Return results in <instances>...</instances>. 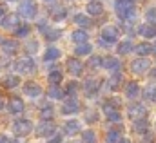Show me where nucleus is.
<instances>
[{
    "label": "nucleus",
    "instance_id": "1",
    "mask_svg": "<svg viewBox=\"0 0 156 143\" xmlns=\"http://www.w3.org/2000/svg\"><path fill=\"white\" fill-rule=\"evenodd\" d=\"M115 9H116L120 18H127V15L134 9V0H116L115 2Z\"/></svg>",
    "mask_w": 156,
    "mask_h": 143
},
{
    "label": "nucleus",
    "instance_id": "2",
    "mask_svg": "<svg viewBox=\"0 0 156 143\" xmlns=\"http://www.w3.org/2000/svg\"><path fill=\"white\" fill-rule=\"evenodd\" d=\"M31 131H33V123L29 120H16L13 125V132L16 136H27L31 134Z\"/></svg>",
    "mask_w": 156,
    "mask_h": 143
},
{
    "label": "nucleus",
    "instance_id": "3",
    "mask_svg": "<svg viewBox=\"0 0 156 143\" xmlns=\"http://www.w3.org/2000/svg\"><path fill=\"white\" fill-rule=\"evenodd\" d=\"M20 15L26 16V18H35V15H37L35 0H22L20 2Z\"/></svg>",
    "mask_w": 156,
    "mask_h": 143
},
{
    "label": "nucleus",
    "instance_id": "4",
    "mask_svg": "<svg viewBox=\"0 0 156 143\" xmlns=\"http://www.w3.org/2000/svg\"><path fill=\"white\" fill-rule=\"evenodd\" d=\"M15 69L18 72H22V74H31L35 71V62L31 58H20V60L15 62Z\"/></svg>",
    "mask_w": 156,
    "mask_h": 143
},
{
    "label": "nucleus",
    "instance_id": "5",
    "mask_svg": "<svg viewBox=\"0 0 156 143\" xmlns=\"http://www.w3.org/2000/svg\"><path fill=\"white\" fill-rule=\"evenodd\" d=\"M127 114H129V118L131 120H144L145 116H147V109L144 107V105H129L127 109Z\"/></svg>",
    "mask_w": 156,
    "mask_h": 143
},
{
    "label": "nucleus",
    "instance_id": "6",
    "mask_svg": "<svg viewBox=\"0 0 156 143\" xmlns=\"http://www.w3.org/2000/svg\"><path fill=\"white\" fill-rule=\"evenodd\" d=\"M118 40V29L115 26H105L102 29V42H107V44H113Z\"/></svg>",
    "mask_w": 156,
    "mask_h": 143
},
{
    "label": "nucleus",
    "instance_id": "7",
    "mask_svg": "<svg viewBox=\"0 0 156 143\" xmlns=\"http://www.w3.org/2000/svg\"><path fill=\"white\" fill-rule=\"evenodd\" d=\"M55 131H56V125L53 121H42L37 127V136H51L55 134Z\"/></svg>",
    "mask_w": 156,
    "mask_h": 143
},
{
    "label": "nucleus",
    "instance_id": "8",
    "mask_svg": "<svg viewBox=\"0 0 156 143\" xmlns=\"http://www.w3.org/2000/svg\"><path fill=\"white\" fill-rule=\"evenodd\" d=\"M78 109H80V103H78V100L75 98V96H69V98L64 102L62 112H64V114H73V112H76Z\"/></svg>",
    "mask_w": 156,
    "mask_h": 143
},
{
    "label": "nucleus",
    "instance_id": "9",
    "mask_svg": "<svg viewBox=\"0 0 156 143\" xmlns=\"http://www.w3.org/2000/svg\"><path fill=\"white\" fill-rule=\"evenodd\" d=\"M24 92L27 96H31V98H38L40 94H42V87H40L38 83H35V82H29V83L24 85Z\"/></svg>",
    "mask_w": 156,
    "mask_h": 143
},
{
    "label": "nucleus",
    "instance_id": "10",
    "mask_svg": "<svg viewBox=\"0 0 156 143\" xmlns=\"http://www.w3.org/2000/svg\"><path fill=\"white\" fill-rule=\"evenodd\" d=\"M149 60H145V58H142V60H134L133 64H131V71L136 72V74H142V72H145L149 69Z\"/></svg>",
    "mask_w": 156,
    "mask_h": 143
},
{
    "label": "nucleus",
    "instance_id": "11",
    "mask_svg": "<svg viewBox=\"0 0 156 143\" xmlns=\"http://www.w3.org/2000/svg\"><path fill=\"white\" fill-rule=\"evenodd\" d=\"M82 69H83V65H82L80 60H76V58H69V60H67V71L71 72L73 76L82 74Z\"/></svg>",
    "mask_w": 156,
    "mask_h": 143
},
{
    "label": "nucleus",
    "instance_id": "12",
    "mask_svg": "<svg viewBox=\"0 0 156 143\" xmlns=\"http://www.w3.org/2000/svg\"><path fill=\"white\" fill-rule=\"evenodd\" d=\"M87 13L89 15H93V16H100L102 13H104V5L100 4V2H89L87 4Z\"/></svg>",
    "mask_w": 156,
    "mask_h": 143
},
{
    "label": "nucleus",
    "instance_id": "13",
    "mask_svg": "<svg viewBox=\"0 0 156 143\" xmlns=\"http://www.w3.org/2000/svg\"><path fill=\"white\" fill-rule=\"evenodd\" d=\"M98 87H100V80H87V82H85V85H83V89H85V94H87V96L96 94Z\"/></svg>",
    "mask_w": 156,
    "mask_h": 143
},
{
    "label": "nucleus",
    "instance_id": "14",
    "mask_svg": "<svg viewBox=\"0 0 156 143\" xmlns=\"http://www.w3.org/2000/svg\"><path fill=\"white\" fill-rule=\"evenodd\" d=\"M9 110H11L13 114H18V112H22V110H24V102H22L20 98L13 96V98L9 100Z\"/></svg>",
    "mask_w": 156,
    "mask_h": 143
},
{
    "label": "nucleus",
    "instance_id": "15",
    "mask_svg": "<svg viewBox=\"0 0 156 143\" xmlns=\"http://www.w3.org/2000/svg\"><path fill=\"white\" fill-rule=\"evenodd\" d=\"M134 51H136V54H140V56H147V54H151V53H154V47L151 45V44H138L136 47H134Z\"/></svg>",
    "mask_w": 156,
    "mask_h": 143
},
{
    "label": "nucleus",
    "instance_id": "16",
    "mask_svg": "<svg viewBox=\"0 0 156 143\" xmlns=\"http://www.w3.org/2000/svg\"><path fill=\"white\" fill-rule=\"evenodd\" d=\"M105 69H109V71H118L120 69V62H118V58L115 56H107V58H104V64H102Z\"/></svg>",
    "mask_w": 156,
    "mask_h": 143
},
{
    "label": "nucleus",
    "instance_id": "17",
    "mask_svg": "<svg viewBox=\"0 0 156 143\" xmlns=\"http://www.w3.org/2000/svg\"><path fill=\"white\" fill-rule=\"evenodd\" d=\"M64 131H66L67 134H76L78 131H80V123H78V120H67V121L64 123Z\"/></svg>",
    "mask_w": 156,
    "mask_h": 143
},
{
    "label": "nucleus",
    "instance_id": "18",
    "mask_svg": "<svg viewBox=\"0 0 156 143\" xmlns=\"http://www.w3.org/2000/svg\"><path fill=\"white\" fill-rule=\"evenodd\" d=\"M140 35L145 36V38H154L156 36V26L154 24H145L140 27Z\"/></svg>",
    "mask_w": 156,
    "mask_h": 143
},
{
    "label": "nucleus",
    "instance_id": "19",
    "mask_svg": "<svg viewBox=\"0 0 156 143\" xmlns=\"http://www.w3.org/2000/svg\"><path fill=\"white\" fill-rule=\"evenodd\" d=\"M125 94H127L129 98H136V96L140 94V87H138V83H136V82H129V83L125 85Z\"/></svg>",
    "mask_w": 156,
    "mask_h": 143
},
{
    "label": "nucleus",
    "instance_id": "20",
    "mask_svg": "<svg viewBox=\"0 0 156 143\" xmlns=\"http://www.w3.org/2000/svg\"><path fill=\"white\" fill-rule=\"evenodd\" d=\"M18 22H20V20H18L16 15H7V16L2 20V27H5V29H13Z\"/></svg>",
    "mask_w": 156,
    "mask_h": 143
},
{
    "label": "nucleus",
    "instance_id": "21",
    "mask_svg": "<svg viewBox=\"0 0 156 143\" xmlns=\"http://www.w3.org/2000/svg\"><path fill=\"white\" fill-rule=\"evenodd\" d=\"M122 82H123V78H122V74H115V76H111V80H109V83H107V85H109V89H111V91H118V89H120V87H122Z\"/></svg>",
    "mask_w": 156,
    "mask_h": 143
},
{
    "label": "nucleus",
    "instance_id": "22",
    "mask_svg": "<svg viewBox=\"0 0 156 143\" xmlns=\"http://www.w3.org/2000/svg\"><path fill=\"white\" fill-rule=\"evenodd\" d=\"M20 83V78L18 76H5L4 80H2V85L5 87V89H13V87H16Z\"/></svg>",
    "mask_w": 156,
    "mask_h": 143
},
{
    "label": "nucleus",
    "instance_id": "23",
    "mask_svg": "<svg viewBox=\"0 0 156 143\" xmlns=\"http://www.w3.org/2000/svg\"><path fill=\"white\" fill-rule=\"evenodd\" d=\"M66 15H67V11H66L64 7H60V5L51 9V18H53V20H64Z\"/></svg>",
    "mask_w": 156,
    "mask_h": 143
},
{
    "label": "nucleus",
    "instance_id": "24",
    "mask_svg": "<svg viewBox=\"0 0 156 143\" xmlns=\"http://www.w3.org/2000/svg\"><path fill=\"white\" fill-rule=\"evenodd\" d=\"M2 47H4V53H7V54H13V53H16V49H18V44H16L15 40H5V42L2 44Z\"/></svg>",
    "mask_w": 156,
    "mask_h": 143
},
{
    "label": "nucleus",
    "instance_id": "25",
    "mask_svg": "<svg viewBox=\"0 0 156 143\" xmlns=\"http://www.w3.org/2000/svg\"><path fill=\"white\" fill-rule=\"evenodd\" d=\"M44 58H45V62H53V60H56V58H60V51H58L56 47H49V49L45 51V54H44Z\"/></svg>",
    "mask_w": 156,
    "mask_h": 143
},
{
    "label": "nucleus",
    "instance_id": "26",
    "mask_svg": "<svg viewBox=\"0 0 156 143\" xmlns=\"http://www.w3.org/2000/svg\"><path fill=\"white\" fill-rule=\"evenodd\" d=\"M133 129H134V132L144 134V132L147 131V120H145V118H144V120H136L134 125H133Z\"/></svg>",
    "mask_w": 156,
    "mask_h": 143
},
{
    "label": "nucleus",
    "instance_id": "27",
    "mask_svg": "<svg viewBox=\"0 0 156 143\" xmlns=\"http://www.w3.org/2000/svg\"><path fill=\"white\" fill-rule=\"evenodd\" d=\"M87 38H89L87 33H85V31H82V29H76V31L73 33V40H75L76 44H85V42H87Z\"/></svg>",
    "mask_w": 156,
    "mask_h": 143
},
{
    "label": "nucleus",
    "instance_id": "28",
    "mask_svg": "<svg viewBox=\"0 0 156 143\" xmlns=\"http://www.w3.org/2000/svg\"><path fill=\"white\" fill-rule=\"evenodd\" d=\"M91 53V45L89 44H80L76 49H75V54L76 56H83V54H89Z\"/></svg>",
    "mask_w": 156,
    "mask_h": 143
},
{
    "label": "nucleus",
    "instance_id": "29",
    "mask_svg": "<svg viewBox=\"0 0 156 143\" xmlns=\"http://www.w3.org/2000/svg\"><path fill=\"white\" fill-rule=\"evenodd\" d=\"M64 94H66V92H64V91H62L58 85H53V87L49 89V96H51V98H56V100H60V98H64Z\"/></svg>",
    "mask_w": 156,
    "mask_h": 143
},
{
    "label": "nucleus",
    "instance_id": "30",
    "mask_svg": "<svg viewBox=\"0 0 156 143\" xmlns=\"http://www.w3.org/2000/svg\"><path fill=\"white\" fill-rule=\"evenodd\" d=\"M105 143H120V132L118 131H109L105 136Z\"/></svg>",
    "mask_w": 156,
    "mask_h": 143
},
{
    "label": "nucleus",
    "instance_id": "31",
    "mask_svg": "<svg viewBox=\"0 0 156 143\" xmlns=\"http://www.w3.org/2000/svg\"><path fill=\"white\" fill-rule=\"evenodd\" d=\"M47 80H49V82H51L53 85H58V83L62 82V72H60V71H53V72H49Z\"/></svg>",
    "mask_w": 156,
    "mask_h": 143
},
{
    "label": "nucleus",
    "instance_id": "32",
    "mask_svg": "<svg viewBox=\"0 0 156 143\" xmlns=\"http://www.w3.org/2000/svg\"><path fill=\"white\" fill-rule=\"evenodd\" d=\"M75 22H76L78 26H82V27H89V26H91V20H89L85 15H76V16H75Z\"/></svg>",
    "mask_w": 156,
    "mask_h": 143
},
{
    "label": "nucleus",
    "instance_id": "33",
    "mask_svg": "<svg viewBox=\"0 0 156 143\" xmlns=\"http://www.w3.org/2000/svg\"><path fill=\"white\" fill-rule=\"evenodd\" d=\"M133 51V44L131 42H122L120 45H118V53L120 54H127V53H131Z\"/></svg>",
    "mask_w": 156,
    "mask_h": 143
},
{
    "label": "nucleus",
    "instance_id": "34",
    "mask_svg": "<svg viewBox=\"0 0 156 143\" xmlns=\"http://www.w3.org/2000/svg\"><path fill=\"white\" fill-rule=\"evenodd\" d=\"M82 140H83V143H96V136L93 131H85L82 134Z\"/></svg>",
    "mask_w": 156,
    "mask_h": 143
},
{
    "label": "nucleus",
    "instance_id": "35",
    "mask_svg": "<svg viewBox=\"0 0 156 143\" xmlns=\"http://www.w3.org/2000/svg\"><path fill=\"white\" fill-rule=\"evenodd\" d=\"M144 98L151 100V102H156V87H147L145 92H144Z\"/></svg>",
    "mask_w": 156,
    "mask_h": 143
},
{
    "label": "nucleus",
    "instance_id": "36",
    "mask_svg": "<svg viewBox=\"0 0 156 143\" xmlns=\"http://www.w3.org/2000/svg\"><path fill=\"white\" fill-rule=\"evenodd\" d=\"M29 31H31V29H29V26H20V27H16L15 35H16V36H22V38H24V36L29 35Z\"/></svg>",
    "mask_w": 156,
    "mask_h": 143
},
{
    "label": "nucleus",
    "instance_id": "37",
    "mask_svg": "<svg viewBox=\"0 0 156 143\" xmlns=\"http://www.w3.org/2000/svg\"><path fill=\"white\" fill-rule=\"evenodd\" d=\"M102 64H104V62H102V58H98V56H93V58L89 60V67H91V69H98Z\"/></svg>",
    "mask_w": 156,
    "mask_h": 143
},
{
    "label": "nucleus",
    "instance_id": "38",
    "mask_svg": "<svg viewBox=\"0 0 156 143\" xmlns=\"http://www.w3.org/2000/svg\"><path fill=\"white\" fill-rule=\"evenodd\" d=\"M62 35V31H58V29H53V31H47L45 36H47V40H56V38H60Z\"/></svg>",
    "mask_w": 156,
    "mask_h": 143
},
{
    "label": "nucleus",
    "instance_id": "39",
    "mask_svg": "<svg viewBox=\"0 0 156 143\" xmlns=\"http://www.w3.org/2000/svg\"><path fill=\"white\" fill-rule=\"evenodd\" d=\"M76 89H78V83H76V82H69V83H67V94H69V96H75Z\"/></svg>",
    "mask_w": 156,
    "mask_h": 143
},
{
    "label": "nucleus",
    "instance_id": "40",
    "mask_svg": "<svg viewBox=\"0 0 156 143\" xmlns=\"http://www.w3.org/2000/svg\"><path fill=\"white\" fill-rule=\"evenodd\" d=\"M145 16H147V20H149L151 24H156V7H153V9H149Z\"/></svg>",
    "mask_w": 156,
    "mask_h": 143
},
{
    "label": "nucleus",
    "instance_id": "41",
    "mask_svg": "<svg viewBox=\"0 0 156 143\" xmlns=\"http://www.w3.org/2000/svg\"><path fill=\"white\" fill-rule=\"evenodd\" d=\"M51 114H53L51 105H45V107L42 109V118H44V120H45V118H51Z\"/></svg>",
    "mask_w": 156,
    "mask_h": 143
},
{
    "label": "nucleus",
    "instance_id": "42",
    "mask_svg": "<svg viewBox=\"0 0 156 143\" xmlns=\"http://www.w3.org/2000/svg\"><path fill=\"white\" fill-rule=\"evenodd\" d=\"M96 118H98V116H96L94 110H93V112H91V110L87 112V121H89V123H91V121H96Z\"/></svg>",
    "mask_w": 156,
    "mask_h": 143
},
{
    "label": "nucleus",
    "instance_id": "43",
    "mask_svg": "<svg viewBox=\"0 0 156 143\" xmlns=\"http://www.w3.org/2000/svg\"><path fill=\"white\" fill-rule=\"evenodd\" d=\"M37 47H38V44H37V42H31V44L27 45V51L33 53V51H37Z\"/></svg>",
    "mask_w": 156,
    "mask_h": 143
},
{
    "label": "nucleus",
    "instance_id": "44",
    "mask_svg": "<svg viewBox=\"0 0 156 143\" xmlns=\"http://www.w3.org/2000/svg\"><path fill=\"white\" fill-rule=\"evenodd\" d=\"M149 78L156 80V67H154V69H151V72H149Z\"/></svg>",
    "mask_w": 156,
    "mask_h": 143
},
{
    "label": "nucleus",
    "instance_id": "45",
    "mask_svg": "<svg viewBox=\"0 0 156 143\" xmlns=\"http://www.w3.org/2000/svg\"><path fill=\"white\" fill-rule=\"evenodd\" d=\"M0 143H9V141H7V138H5L4 134H0Z\"/></svg>",
    "mask_w": 156,
    "mask_h": 143
},
{
    "label": "nucleus",
    "instance_id": "46",
    "mask_svg": "<svg viewBox=\"0 0 156 143\" xmlns=\"http://www.w3.org/2000/svg\"><path fill=\"white\" fill-rule=\"evenodd\" d=\"M60 140H62L60 136H55V138H53V141H51V143H60Z\"/></svg>",
    "mask_w": 156,
    "mask_h": 143
},
{
    "label": "nucleus",
    "instance_id": "47",
    "mask_svg": "<svg viewBox=\"0 0 156 143\" xmlns=\"http://www.w3.org/2000/svg\"><path fill=\"white\" fill-rule=\"evenodd\" d=\"M4 13H5V7H4V5H0V18L4 16Z\"/></svg>",
    "mask_w": 156,
    "mask_h": 143
},
{
    "label": "nucleus",
    "instance_id": "48",
    "mask_svg": "<svg viewBox=\"0 0 156 143\" xmlns=\"http://www.w3.org/2000/svg\"><path fill=\"white\" fill-rule=\"evenodd\" d=\"M120 143H131V141H129V140H125V138H123V140H120Z\"/></svg>",
    "mask_w": 156,
    "mask_h": 143
},
{
    "label": "nucleus",
    "instance_id": "49",
    "mask_svg": "<svg viewBox=\"0 0 156 143\" xmlns=\"http://www.w3.org/2000/svg\"><path fill=\"white\" fill-rule=\"evenodd\" d=\"M2 107H4V100L0 98V110H2Z\"/></svg>",
    "mask_w": 156,
    "mask_h": 143
},
{
    "label": "nucleus",
    "instance_id": "50",
    "mask_svg": "<svg viewBox=\"0 0 156 143\" xmlns=\"http://www.w3.org/2000/svg\"><path fill=\"white\" fill-rule=\"evenodd\" d=\"M4 42H5V40H4V38H2V36H0V44H4Z\"/></svg>",
    "mask_w": 156,
    "mask_h": 143
},
{
    "label": "nucleus",
    "instance_id": "51",
    "mask_svg": "<svg viewBox=\"0 0 156 143\" xmlns=\"http://www.w3.org/2000/svg\"><path fill=\"white\" fill-rule=\"evenodd\" d=\"M44 2H55V0H44Z\"/></svg>",
    "mask_w": 156,
    "mask_h": 143
},
{
    "label": "nucleus",
    "instance_id": "52",
    "mask_svg": "<svg viewBox=\"0 0 156 143\" xmlns=\"http://www.w3.org/2000/svg\"><path fill=\"white\" fill-rule=\"evenodd\" d=\"M153 47H154V53H156V44H154V45H153Z\"/></svg>",
    "mask_w": 156,
    "mask_h": 143
},
{
    "label": "nucleus",
    "instance_id": "53",
    "mask_svg": "<svg viewBox=\"0 0 156 143\" xmlns=\"http://www.w3.org/2000/svg\"><path fill=\"white\" fill-rule=\"evenodd\" d=\"M69 143H78V141H69Z\"/></svg>",
    "mask_w": 156,
    "mask_h": 143
}]
</instances>
